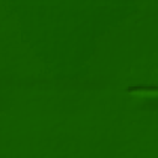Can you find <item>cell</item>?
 Segmentation results:
<instances>
[{"mask_svg":"<svg viewBox=\"0 0 158 158\" xmlns=\"http://www.w3.org/2000/svg\"><path fill=\"white\" fill-rule=\"evenodd\" d=\"M132 95L138 99H149V98H156V91H148V90H138L133 91Z\"/></svg>","mask_w":158,"mask_h":158,"instance_id":"cell-1","label":"cell"}]
</instances>
